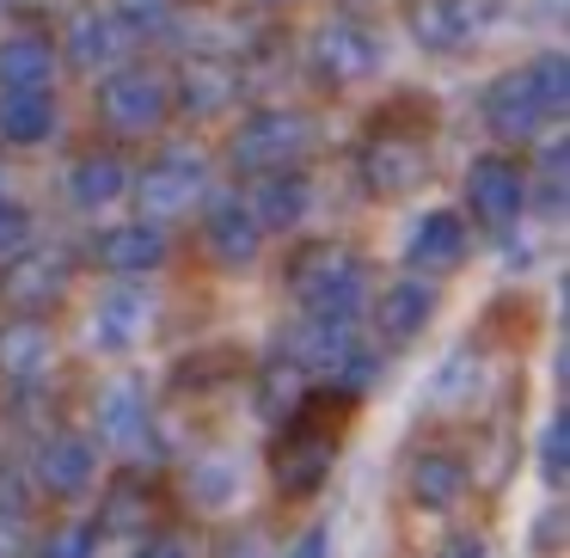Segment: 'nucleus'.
Segmentation results:
<instances>
[{
  "mask_svg": "<svg viewBox=\"0 0 570 558\" xmlns=\"http://www.w3.org/2000/svg\"><path fill=\"white\" fill-rule=\"evenodd\" d=\"M325 467H332V430H325V411L307 405L295 423H288L283 448H276V479H283V491H313V484L325 479Z\"/></svg>",
  "mask_w": 570,
  "mask_h": 558,
  "instance_id": "1",
  "label": "nucleus"
},
{
  "mask_svg": "<svg viewBox=\"0 0 570 558\" xmlns=\"http://www.w3.org/2000/svg\"><path fill=\"white\" fill-rule=\"evenodd\" d=\"M301 301H307L320 320L344 325L362 301V271L350 258H337V252H325V258H313L307 271H301Z\"/></svg>",
  "mask_w": 570,
  "mask_h": 558,
  "instance_id": "2",
  "label": "nucleus"
},
{
  "mask_svg": "<svg viewBox=\"0 0 570 558\" xmlns=\"http://www.w3.org/2000/svg\"><path fill=\"white\" fill-rule=\"evenodd\" d=\"M466 491V467H460L454 454H417L411 460V497L417 503H454V497Z\"/></svg>",
  "mask_w": 570,
  "mask_h": 558,
  "instance_id": "3",
  "label": "nucleus"
},
{
  "mask_svg": "<svg viewBox=\"0 0 570 558\" xmlns=\"http://www.w3.org/2000/svg\"><path fill=\"white\" fill-rule=\"evenodd\" d=\"M99 430H105V442L111 448H148V405H141V393H129V386H117L111 399H105V411H99Z\"/></svg>",
  "mask_w": 570,
  "mask_h": 558,
  "instance_id": "4",
  "label": "nucleus"
},
{
  "mask_svg": "<svg viewBox=\"0 0 570 558\" xmlns=\"http://www.w3.org/2000/svg\"><path fill=\"white\" fill-rule=\"evenodd\" d=\"M38 479L50 484L56 497H80V484L92 479V448L87 442H50L38 460Z\"/></svg>",
  "mask_w": 570,
  "mask_h": 558,
  "instance_id": "5",
  "label": "nucleus"
},
{
  "mask_svg": "<svg viewBox=\"0 0 570 558\" xmlns=\"http://www.w3.org/2000/svg\"><path fill=\"white\" fill-rule=\"evenodd\" d=\"M423 320H430V288H417V283H399L393 295L381 301V332L386 337H411Z\"/></svg>",
  "mask_w": 570,
  "mask_h": 558,
  "instance_id": "6",
  "label": "nucleus"
},
{
  "mask_svg": "<svg viewBox=\"0 0 570 558\" xmlns=\"http://www.w3.org/2000/svg\"><path fill=\"white\" fill-rule=\"evenodd\" d=\"M0 369L7 374L43 369V332L38 325H7V332H0Z\"/></svg>",
  "mask_w": 570,
  "mask_h": 558,
  "instance_id": "7",
  "label": "nucleus"
},
{
  "mask_svg": "<svg viewBox=\"0 0 570 558\" xmlns=\"http://www.w3.org/2000/svg\"><path fill=\"white\" fill-rule=\"evenodd\" d=\"M472 197H479V209L491 215V222L515 209V178H509V166H479V178H472Z\"/></svg>",
  "mask_w": 570,
  "mask_h": 558,
  "instance_id": "8",
  "label": "nucleus"
},
{
  "mask_svg": "<svg viewBox=\"0 0 570 558\" xmlns=\"http://www.w3.org/2000/svg\"><path fill=\"white\" fill-rule=\"evenodd\" d=\"M454 246H460V227L448 222V215H435V222L417 234V258H430V264H448V258H454Z\"/></svg>",
  "mask_w": 570,
  "mask_h": 558,
  "instance_id": "9",
  "label": "nucleus"
},
{
  "mask_svg": "<svg viewBox=\"0 0 570 558\" xmlns=\"http://www.w3.org/2000/svg\"><path fill=\"white\" fill-rule=\"evenodd\" d=\"M105 258H111V264H154V258H160V234H148V227H136V234H117Z\"/></svg>",
  "mask_w": 570,
  "mask_h": 558,
  "instance_id": "10",
  "label": "nucleus"
},
{
  "mask_svg": "<svg viewBox=\"0 0 570 558\" xmlns=\"http://www.w3.org/2000/svg\"><path fill=\"white\" fill-rule=\"evenodd\" d=\"M215 246H227L222 258H252V222L239 209L215 215Z\"/></svg>",
  "mask_w": 570,
  "mask_h": 558,
  "instance_id": "11",
  "label": "nucleus"
},
{
  "mask_svg": "<svg viewBox=\"0 0 570 558\" xmlns=\"http://www.w3.org/2000/svg\"><path fill=\"white\" fill-rule=\"evenodd\" d=\"M136 325H141V295H117L111 301V307H105V320H99V337H105V344H124V332H136Z\"/></svg>",
  "mask_w": 570,
  "mask_h": 558,
  "instance_id": "12",
  "label": "nucleus"
},
{
  "mask_svg": "<svg viewBox=\"0 0 570 558\" xmlns=\"http://www.w3.org/2000/svg\"><path fill=\"white\" fill-rule=\"evenodd\" d=\"M50 558H92V528H62L50 546Z\"/></svg>",
  "mask_w": 570,
  "mask_h": 558,
  "instance_id": "13",
  "label": "nucleus"
},
{
  "mask_svg": "<svg viewBox=\"0 0 570 558\" xmlns=\"http://www.w3.org/2000/svg\"><path fill=\"white\" fill-rule=\"evenodd\" d=\"M546 479H564V423H552V430H546Z\"/></svg>",
  "mask_w": 570,
  "mask_h": 558,
  "instance_id": "14",
  "label": "nucleus"
},
{
  "mask_svg": "<svg viewBox=\"0 0 570 558\" xmlns=\"http://www.w3.org/2000/svg\"><path fill=\"white\" fill-rule=\"evenodd\" d=\"M430 558H484V546L472 540V533H460V540H442V546H435Z\"/></svg>",
  "mask_w": 570,
  "mask_h": 558,
  "instance_id": "15",
  "label": "nucleus"
},
{
  "mask_svg": "<svg viewBox=\"0 0 570 558\" xmlns=\"http://www.w3.org/2000/svg\"><path fill=\"white\" fill-rule=\"evenodd\" d=\"M80 190H87V197H111V190H117V173H111V166H92V173L80 178Z\"/></svg>",
  "mask_w": 570,
  "mask_h": 558,
  "instance_id": "16",
  "label": "nucleus"
},
{
  "mask_svg": "<svg viewBox=\"0 0 570 558\" xmlns=\"http://www.w3.org/2000/svg\"><path fill=\"white\" fill-rule=\"evenodd\" d=\"M295 558H325V528H313L307 540L295 546Z\"/></svg>",
  "mask_w": 570,
  "mask_h": 558,
  "instance_id": "17",
  "label": "nucleus"
},
{
  "mask_svg": "<svg viewBox=\"0 0 570 558\" xmlns=\"http://www.w3.org/2000/svg\"><path fill=\"white\" fill-rule=\"evenodd\" d=\"M136 558H185V546H166V540H160V546H141Z\"/></svg>",
  "mask_w": 570,
  "mask_h": 558,
  "instance_id": "18",
  "label": "nucleus"
},
{
  "mask_svg": "<svg viewBox=\"0 0 570 558\" xmlns=\"http://www.w3.org/2000/svg\"><path fill=\"white\" fill-rule=\"evenodd\" d=\"M7 246H19V222H13V215H0V252H7Z\"/></svg>",
  "mask_w": 570,
  "mask_h": 558,
  "instance_id": "19",
  "label": "nucleus"
},
{
  "mask_svg": "<svg viewBox=\"0 0 570 558\" xmlns=\"http://www.w3.org/2000/svg\"><path fill=\"white\" fill-rule=\"evenodd\" d=\"M227 558H264V546H258V540H239V546H234V552H227Z\"/></svg>",
  "mask_w": 570,
  "mask_h": 558,
  "instance_id": "20",
  "label": "nucleus"
}]
</instances>
